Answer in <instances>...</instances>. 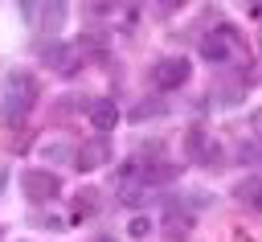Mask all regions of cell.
Listing matches in <instances>:
<instances>
[{
    "label": "cell",
    "instance_id": "obj_1",
    "mask_svg": "<svg viewBox=\"0 0 262 242\" xmlns=\"http://www.w3.org/2000/svg\"><path fill=\"white\" fill-rule=\"evenodd\" d=\"M37 94H41L37 78H33L29 70H12V74H8V82H4V90H0V127L16 131V127L33 115Z\"/></svg>",
    "mask_w": 262,
    "mask_h": 242
},
{
    "label": "cell",
    "instance_id": "obj_2",
    "mask_svg": "<svg viewBox=\"0 0 262 242\" xmlns=\"http://www.w3.org/2000/svg\"><path fill=\"white\" fill-rule=\"evenodd\" d=\"M20 189H25V197H29L33 205H49V201L61 197V180H57L49 168H25V172H20Z\"/></svg>",
    "mask_w": 262,
    "mask_h": 242
},
{
    "label": "cell",
    "instance_id": "obj_3",
    "mask_svg": "<svg viewBox=\"0 0 262 242\" xmlns=\"http://www.w3.org/2000/svg\"><path fill=\"white\" fill-rule=\"evenodd\" d=\"M192 78V62L188 57H160L151 66V86L156 90H176Z\"/></svg>",
    "mask_w": 262,
    "mask_h": 242
},
{
    "label": "cell",
    "instance_id": "obj_4",
    "mask_svg": "<svg viewBox=\"0 0 262 242\" xmlns=\"http://www.w3.org/2000/svg\"><path fill=\"white\" fill-rule=\"evenodd\" d=\"M233 49H237V33L229 25H217L201 37V57H209V62H225Z\"/></svg>",
    "mask_w": 262,
    "mask_h": 242
},
{
    "label": "cell",
    "instance_id": "obj_5",
    "mask_svg": "<svg viewBox=\"0 0 262 242\" xmlns=\"http://www.w3.org/2000/svg\"><path fill=\"white\" fill-rule=\"evenodd\" d=\"M45 66L57 70V74H74V70L82 66V57H78L74 41H53V45L45 49Z\"/></svg>",
    "mask_w": 262,
    "mask_h": 242
},
{
    "label": "cell",
    "instance_id": "obj_6",
    "mask_svg": "<svg viewBox=\"0 0 262 242\" xmlns=\"http://www.w3.org/2000/svg\"><path fill=\"white\" fill-rule=\"evenodd\" d=\"M78 160V172H94V168H102L106 160H111V144H106V135H98V139H90V144H82L78 152H74Z\"/></svg>",
    "mask_w": 262,
    "mask_h": 242
},
{
    "label": "cell",
    "instance_id": "obj_7",
    "mask_svg": "<svg viewBox=\"0 0 262 242\" xmlns=\"http://www.w3.org/2000/svg\"><path fill=\"white\" fill-rule=\"evenodd\" d=\"M233 197H237V205H246L250 213H262V172L242 176V180L233 185Z\"/></svg>",
    "mask_w": 262,
    "mask_h": 242
},
{
    "label": "cell",
    "instance_id": "obj_8",
    "mask_svg": "<svg viewBox=\"0 0 262 242\" xmlns=\"http://www.w3.org/2000/svg\"><path fill=\"white\" fill-rule=\"evenodd\" d=\"M90 123H94V131H98V135L115 131V123H119V107H115L111 98H98V103L90 107Z\"/></svg>",
    "mask_w": 262,
    "mask_h": 242
},
{
    "label": "cell",
    "instance_id": "obj_9",
    "mask_svg": "<svg viewBox=\"0 0 262 242\" xmlns=\"http://www.w3.org/2000/svg\"><path fill=\"white\" fill-rule=\"evenodd\" d=\"M143 185H172L176 176H180V164H147V168H139L135 172Z\"/></svg>",
    "mask_w": 262,
    "mask_h": 242
},
{
    "label": "cell",
    "instance_id": "obj_10",
    "mask_svg": "<svg viewBox=\"0 0 262 242\" xmlns=\"http://www.w3.org/2000/svg\"><path fill=\"white\" fill-rule=\"evenodd\" d=\"M164 221H168V226H164V234H168L172 242H184V238H188V230H192V217H188V213H184L180 205H172Z\"/></svg>",
    "mask_w": 262,
    "mask_h": 242
},
{
    "label": "cell",
    "instance_id": "obj_11",
    "mask_svg": "<svg viewBox=\"0 0 262 242\" xmlns=\"http://www.w3.org/2000/svg\"><path fill=\"white\" fill-rule=\"evenodd\" d=\"M66 12H70L66 4H37V16L33 21H37V29H57L66 21Z\"/></svg>",
    "mask_w": 262,
    "mask_h": 242
},
{
    "label": "cell",
    "instance_id": "obj_12",
    "mask_svg": "<svg viewBox=\"0 0 262 242\" xmlns=\"http://www.w3.org/2000/svg\"><path fill=\"white\" fill-rule=\"evenodd\" d=\"M184 152L196 160L201 152H209V135H205V127H188V135H184Z\"/></svg>",
    "mask_w": 262,
    "mask_h": 242
},
{
    "label": "cell",
    "instance_id": "obj_13",
    "mask_svg": "<svg viewBox=\"0 0 262 242\" xmlns=\"http://www.w3.org/2000/svg\"><path fill=\"white\" fill-rule=\"evenodd\" d=\"M78 148L74 144H61V139H49V144H41V156L45 160H53V164H61V160H70Z\"/></svg>",
    "mask_w": 262,
    "mask_h": 242
},
{
    "label": "cell",
    "instance_id": "obj_14",
    "mask_svg": "<svg viewBox=\"0 0 262 242\" xmlns=\"http://www.w3.org/2000/svg\"><path fill=\"white\" fill-rule=\"evenodd\" d=\"M151 115H164V103L160 98H147V103L131 107V119H151Z\"/></svg>",
    "mask_w": 262,
    "mask_h": 242
},
{
    "label": "cell",
    "instance_id": "obj_15",
    "mask_svg": "<svg viewBox=\"0 0 262 242\" xmlns=\"http://www.w3.org/2000/svg\"><path fill=\"white\" fill-rule=\"evenodd\" d=\"M127 226H131V238H147L151 234V217H131Z\"/></svg>",
    "mask_w": 262,
    "mask_h": 242
},
{
    "label": "cell",
    "instance_id": "obj_16",
    "mask_svg": "<svg viewBox=\"0 0 262 242\" xmlns=\"http://www.w3.org/2000/svg\"><path fill=\"white\" fill-rule=\"evenodd\" d=\"M4 185H8V168L0 164V189H4Z\"/></svg>",
    "mask_w": 262,
    "mask_h": 242
},
{
    "label": "cell",
    "instance_id": "obj_17",
    "mask_svg": "<svg viewBox=\"0 0 262 242\" xmlns=\"http://www.w3.org/2000/svg\"><path fill=\"white\" fill-rule=\"evenodd\" d=\"M94 242H119V238H111V234H98V238H94Z\"/></svg>",
    "mask_w": 262,
    "mask_h": 242
}]
</instances>
